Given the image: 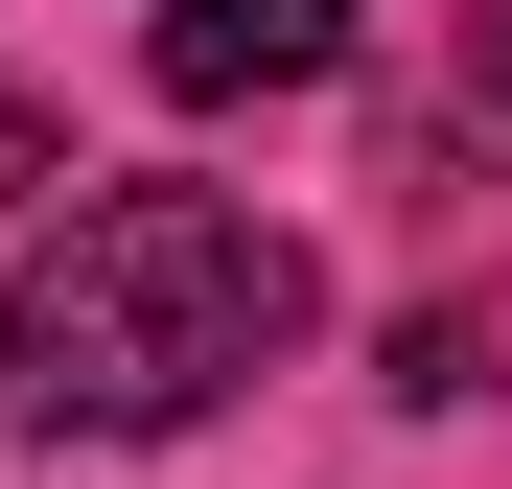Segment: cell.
Listing matches in <instances>:
<instances>
[{"mask_svg": "<svg viewBox=\"0 0 512 489\" xmlns=\"http://www.w3.org/2000/svg\"><path fill=\"white\" fill-rule=\"evenodd\" d=\"M280 350H303V233H256L233 187H94L0 280V396L70 443H163L210 396H256Z\"/></svg>", "mask_w": 512, "mask_h": 489, "instance_id": "6da1fadb", "label": "cell"}, {"mask_svg": "<svg viewBox=\"0 0 512 489\" xmlns=\"http://www.w3.org/2000/svg\"><path fill=\"white\" fill-rule=\"evenodd\" d=\"M350 70V0H163V94H303Z\"/></svg>", "mask_w": 512, "mask_h": 489, "instance_id": "7a4b0ae2", "label": "cell"}]
</instances>
